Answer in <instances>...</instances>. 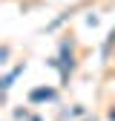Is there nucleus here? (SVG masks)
Returning <instances> with one entry per match:
<instances>
[{
	"label": "nucleus",
	"instance_id": "nucleus-4",
	"mask_svg": "<svg viewBox=\"0 0 115 121\" xmlns=\"http://www.w3.org/2000/svg\"><path fill=\"white\" fill-rule=\"evenodd\" d=\"M32 121H40V118H32Z\"/></svg>",
	"mask_w": 115,
	"mask_h": 121
},
{
	"label": "nucleus",
	"instance_id": "nucleus-2",
	"mask_svg": "<svg viewBox=\"0 0 115 121\" xmlns=\"http://www.w3.org/2000/svg\"><path fill=\"white\" fill-rule=\"evenodd\" d=\"M23 69H26V64H20V66H14L12 72H6V78H3V92H6V89L12 86V81H14V78H17V75H20Z\"/></svg>",
	"mask_w": 115,
	"mask_h": 121
},
{
	"label": "nucleus",
	"instance_id": "nucleus-1",
	"mask_svg": "<svg viewBox=\"0 0 115 121\" xmlns=\"http://www.w3.org/2000/svg\"><path fill=\"white\" fill-rule=\"evenodd\" d=\"M55 92L52 89H32V95H29V101H52Z\"/></svg>",
	"mask_w": 115,
	"mask_h": 121
},
{
	"label": "nucleus",
	"instance_id": "nucleus-3",
	"mask_svg": "<svg viewBox=\"0 0 115 121\" xmlns=\"http://www.w3.org/2000/svg\"><path fill=\"white\" fill-rule=\"evenodd\" d=\"M109 121H115V107H112V110H109Z\"/></svg>",
	"mask_w": 115,
	"mask_h": 121
}]
</instances>
